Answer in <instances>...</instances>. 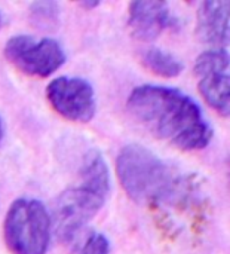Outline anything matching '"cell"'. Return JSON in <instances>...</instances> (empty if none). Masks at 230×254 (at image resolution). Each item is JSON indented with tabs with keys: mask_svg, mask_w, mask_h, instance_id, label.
<instances>
[{
	"mask_svg": "<svg viewBox=\"0 0 230 254\" xmlns=\"http://www.w3.org/2000/svg\"><path fill=\"white\" fill-rule=\"evenodd\" d=\"M128 110L152 135L180 150H201L213 138V127L201 106L180 89L137 86L128 97Z\"/></svg>",
	"mask_w": 230,
	"mask_h": 254,
	"instance_id": "cell-1",
	"label": "cell"
},
{
	"mask_svg": "<svg viewBox=\"0 0 230 254\" xmlns=\"http://www.w3.org/2000/svg\"><path fill=\"white\" fill-rule=\"evenodd\" d=\"M116 170L126 195L137 204H172L190 189L158 155L140 144H126L117 155Z\"/></svg>",
	"mask_w": 230,
	"mask_h": 254,
	"instance_id": "cell-2",
	"label": "cell"
},
{
	"mask_svg": "<svg viewBox=\"0 0 230 254\" xmlns=\"http://www.w3.org/2000/svg\"><path fill=\"white\" fill-rule=\"evenodd\" d=\"M110 192V174L103 155L97 150L86 153L80 183L67 189L54 208L55 234L62 241H71L103 208Z\"/></svg>",
	"mask_w": 230,
	"mask_h": 254,
	"instance_id": "cell-3",
	"label": "cell"
},
{
	"mask_svg": "<svg viewBox=\"0 0 230 254\" xmlns=\"http://www.w3.org/2000/svg\"><path fill=\"white\" fill-rule=\"evenodd\" d=\"M51 217L37 199H16L4 220V240L13 254H46L51 240Z\"/></svg>",
	"mask_w": 230,
	"mask_h": 254,
	"instance_id": "cell-4",
	"label": "cell"
},
{
	"mask_svg": "<svg viewBox=\"0 0 230 254\" xmlns=\"http://www.w3.org/2000/svg\"><path fill=\"white\" fill-rule=\"evenodd\" d=\"M6 58L22 73L48 77L61 68L67 60L62 46L49 37L34 39L27 34L10 37L4 46Z\"/></svg>",
	"mask_w": 230,
	"mask_h": 254,
	"instance_id": "cell-5",
	"label": "cell"
},
{
	"mask_svg": "<svg viewBox=\"0 0 230 254\" xmlns=\"http://www.w3.org/2000/svg\"><path fill=\"white\" fill-rule=\"evenodd\" d=\"M195 76L205 101L217 113L228 118L230 110L229 54L219 48L202 52L195 63Z\"/></svg>",
	"mask_w": 230,
	"mask_h": 254,
	"instance_id": "cell-6",
	"label": "cell"
},
{
	"mask_svg": "<svg viewBox=\"0 0 230 254\" xmlns=\"http://www.w3.org/2000/svg\"><path fill=\"white\" fill-rule=\"evenodd\" d=\"M51 106L65 119L89 122L95 115V92L92 85L82 77H57L46 88Z\"/></svg>",
	"mask_w": 230,
	"mask_h": 254,
	"instance_id": "cell-7",
	"label": "cell"
},
{
	"mask_svg": "<svg viewBox=\"0 0 230 254\" xmlns=\"http://www.w3.org/2000/svg\"><path fill=\"white\" fill-rule=\"evenodd\" d=\"M128 25L138 40L150 42L161 36L165 30L175 25L170 6L158 0H137L129 4Z\"/></svg>",
	"mask_w": 230,
	"mask_h": 254,
	"instance_id": "cell-8",
	"label": "cell"
},
{
	"mask_svg": "<svg viewBox=\"0 0 230 254\" xmlns=\"http://www.w3.org/2000/svg\"><path fill=\"white\" fill-rule=\"evenodd\" d=\"M229 1L210 0L204 1L198 10V24L196 31L202 42L219 46H223L229 42Z\"/></svg>",
	"mask_w": 230,
	"mask_h": 254,
	"instance_id": "cell-9",
	"label": "cell"
},
{
	"mask_svg": "<svg viewBox=\"0 0 230 254\" xmlns=\"http://www.w3.org/2000/svg\"><path fill=\"white\" fill-rule=\"evenodd\" d=\"M144 65L161 77H177L183 73L184 64L174 54L161 48H150L143 55Z\"/></svg>",
	"mask_w": 230,
	"mask_h": 254,
	"instance_id": "cell-10",
	"label": "cell"
},
{
	"mask_svg": "<svg viewBox=\"0 0 230 254\" xmlns=\"http://www.w3.org/2000/svg\"><path fill=\"white\" fill-rule=\"evenodd\" d=\"M30 15L39 25L55 24L59 16V4L54 1H36L30 6Z\"/></svg>",
	"mask_w": 230,
	"mask_h": 254,
	"instance_id": "cell-11",
	"label": "cell"
},
{
	"mask_svg": "<svg viewBox=\"0 0 230 254\" xmlns=\"http://www.w3.org/2000/svg\"><path fill=\"white\" fill-rule=\"evenodd\" d=\"M110 244L103 234H92L82 247L80 254H109Z\"/></svg>",
	"mask_w": 230,
	"mask_h": 254,
	"instance_id": "cell-12",
	"label": "cell"
},
{
	"mask_svg": "<svg viewBox=\"0 0 230 254\" xmlns=\"http://www.w3.org/2000/svg\"><path fill=\"white\" fill-rule=\"evenodd\" d=\"M80 6L83 9H86V10H92V9H95V7L100 6V1L98 0H85V1L80 3Z\"/></svg>",
	"mask_w": 230,
	"mask_h": 254,
	"instance_id": "cell-13",
	"label": "cell"
},
{
	"mask_svg": "<svg viewBox=\"0 0 230 254\" xmlns=\"http://www.w3.org/2000/svg\"><path fill=\"white\" fill-rule=\"evenodd\" d=\"M3 135H4V124H3V119L0 118V141L3 138Z\"/></svg>",
	"mask_w": 230,
	"mask_h": 254,
	"instance_id": "cell-14",
	"label": "cell"
},
{
	"mask_svg": "<svg viewBox=\"0 0 230 254\" xmlns=\"http://www.w3.org/2000/svg\"><path fill=\"white\" fill-rule=\"evenodd\" d=\"M1 25H3V15H1V12H0V28H1Z\"/></svg>",
	"mask_w": 230,
	"mask_h": 254,
	"instance_id": "cell-15",
	"label": "cell"
}]
</instances>
